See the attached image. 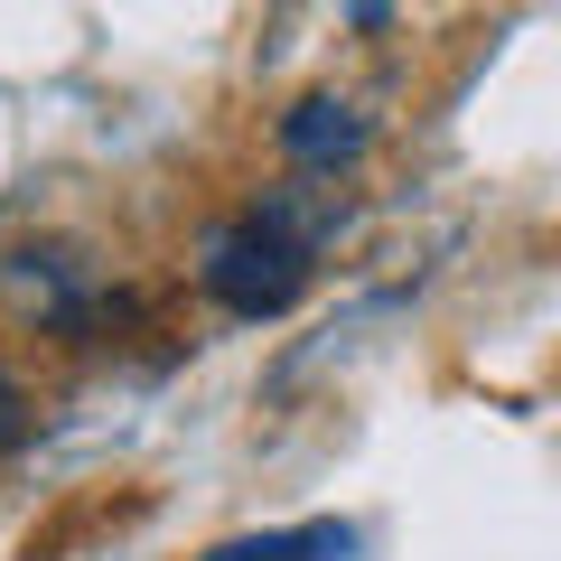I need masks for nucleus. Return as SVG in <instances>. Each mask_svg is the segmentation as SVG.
<instances>
[{"label":"nucleus","instance_id":"4","mask_svg":"<svg viewBox=\"0 0 561 561\" xmlns=\"http://www.w3.org/2000/svg\"><path fill=\"white\" fill-rule=\"evenodd\" d=\"M365 140H375L365 113L337 103V94H309V103L280 113V160H290V169H337V179H346V169L365 160Z\"/></svg>","mask_w":561,"mask_h":561},{"label":"nucleus","instance_id":"6","mask_svg":"<svg viewBox=\"0 0 561 561\" xmlns=\"http://www.w3.org/2000/svg\"><path fill=\"white\" fill-rule=\"evenodd\" d=\"M28 431H38V402H28V393H20V375L0 365V449H20Z\"/></svg>","mask_w":561,"mask_h":561},{"label":"nucleus","instance_id":"2","mask_svg":"<svg viewBox=\"0 0 561 561\" xmlns=\"http://www.w3.org/2000/svg\"><path fill=\"white\" fill-rule=\"evenodd\" d=\"M0 290H10V309L20 319H38V328H94V309H103V280H94V262L76 253V243H10L0 253Z\"/></svg>","mask_w":561,"mask_h":561},{"label":"nucleus","instance_id":"5","mask_svg":"<svg viewBox=\"0 0 561 561\" xmlns=\"http://www.w3.org/2000/svg\"><path fill=\"white\" fill-rule=\"evenodd\" d=\"M206 561H356V534L346 524H290V534H234Z\"/></svg>","mask_w":561,"mask_h":561},{"label":"nucleus","instance_id":"3","mask_svg":"<svg viewBox=\"0 0 561 561\" xmlns=\"http://www.w3.org/2000/svg\"><path fill=\"white\" fill-rule=\"evenodd\" d=\"M253 216H262V225H280L290 243H309V253H328V243L356 225V187H346L337 169H290L280 187H262Z\"/></svg>","mask_w":561,"mask_h":561},{"label":"nucleus","instance_id":"7","mask_svg":"<svg viewBox=\"0 0 561 561\" xmlns=\"http://www.w3.org/2000/svg\"><path fill=\"white\" fill-rule=\"evenodd\" d=\"M356 28H365V38H383V28H393V0H356Z\"/></svg>","mask_w":561,"mask_h":561},{"label":"nucleus","instance_id":"1","mask_svg":"<svg viewBox=\"0 0 561 561\" xmlns=\"http://www.w3.org/2000/svg\"><path fill=\"white\" fill-rule=\"evenodd\" d=\"M309 272H319V253L290 243L280 225H262V216L216 225L206 253H197V280H206V300H216L225 319H280V309H300Z\"/></svg>","mask_w":561,"mask_h":561}]
</instances>
